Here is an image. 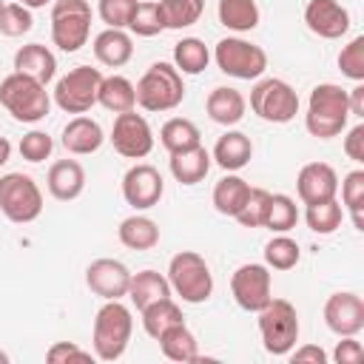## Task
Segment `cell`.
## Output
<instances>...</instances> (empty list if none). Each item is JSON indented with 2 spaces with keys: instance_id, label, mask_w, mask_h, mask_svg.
<instances>
[{
  "instance_id": "40",
  "label": "cell",
  "mask_w": 364,
  "mask_h": 364,
  "mask_svg": "<svg viewBox=\"0 0 364 364\" xmlns=\"http://www.w3.org/2000/svg\"><path fill=\"white\" fill-rule=\"evenodd\" d=\"M128 31L136 37H156L159 31H165V20H162V9L159 0H145L136 3L131 20H128Z\"/></svg>"
},
{
  "instance_id": "15",
  "label": "cell",
  "mask_w": 364,
  "mask_h": 364,
  "mask_svg": "<svg viewBox=\"0 0 364 364\" xmlns=\"http://www.w3.org/2000/svg\"><path fill=\"white\" fill-rule=\"evenodd\" d=\"M324 324L336 336H358L364 330V299L353 290H338L327 296Z\"/></svg>"
},
{
  "instance_id": "30",
  "label": "cell",
  "mask_w": 364,
  "mask_h": 364,
  "mask_svg": "<svg viewBox=\"0 0 364 364\" xmlns=\"http://www.w3.org/2000/svg\"><path fill=\"white\" fill-rule=\"evenodd\" d=\"M156 341H159L162 355L171 358V361H199V341L188 330L185 321H179V324L168 327L165 333H159Z\"/></svg>"
},
{
  "instance_id": "1",
  "label": "cell",
  "mask_w": 364,
  "mask_h": 364,
  "mask_svg": "<svg viewBox=\"0 0 364 364\" xmlns=\"http://www.w3.org/2000/svg\"><path fill=\"white\" fill-rule=\"evenodd\" d=\"M350 119V102H347V88L336 82H318L310 91L307 100V114H304V128L316 139H333L347 128Z\"/></svg>"
},
{
  "instance_id": "21",
  "label": "cell",
  "mask_w": 364,
  "mask_h": 364,
  "mask_svg": "<svg viewBox=\"0 0 364 364\" xmlns=\"http://www.w3.org/2000/svg\"><path fill=\"white\" fill-rule=\"evenodd\" d=\"M14 71L48 85L54 80V74H57V57H54V51L48 46L28 43V46H20L14 51Z\"/></svg>"
},
{
  "instance_id": "10",
  "label": "cell",
  "mask_w": 364,
  "mask_h": 364,
  "mask_svg": "<svg viewBox=\"0 0 364 364\" xmlns=\"http://www.w3.org/2000/svg\"><path fill=\"white\" fill-rule=\"evenodd\" d=\"M213 60L219 71L233 80H259L267 71L264 48L245 37H222L213 48Z\"/></svg>"
},
{
  "instance_id": "25",
  "label": "cell",
  "mask_w": 364,
  "mask_h": 364,
  "mask_svg": "<svg viewBox=\"0 0 364 364\" xmlns=\"http://www.w3.org/2000/svg\"><path fill=\"white\" fill-rule=\"evenodd\" d=\"M210 151L205 145H193L188 151H176L168 159V168L179 185H199L210 171Z\"/></svg>"
},
{
  "instance_id": "32",
  "label": "cell",
  "mask_w": 364,
  "mask_h": 364,
  "mask_svg": "<svg viewBox=\"0 0 364 364\" xmlns=\"http://www.w3.org/2000/svg\"><path fill=\"white\" fill-rule=\"evenodd\" d=\"M159 142L168 154H176V151H188L193 145H202V134H199L196 122H191L185 117H171L159 128Z\"/></svg>"
},
{
  "instance_id": "45",
  "label": "cell",
  "mask_w": 364,
  "mask_h": 364,
  "mask_svg": "<svg viewBox=\"0 0 364 364\" xmlns=\"http://www.w3.org/2000/svg\"><path fill=\"white\" fill-rule=\"evenodd\" d=\"M17 151H20V156H23L26 162H43V159L51 156V151H54V139H51L46 131H37V128H34V131L23 134Z\"/></svg>"
},
{
  "instance_id": "49",
  "label": "cell",
  "mask_w": 364,
  "mask_h": 364,
  "mask_svg": "<svg viewBox=\"0 0 364 364\" xmlns=\"http://www.w3.org/2000/svg\"><path fill=\"white\" fill-rule=\"evenodd\" d=\"M293 364H324L327 361V353L318 347V344H301L296 350L287 353Z\"/></svg>"
},
{
  "instance_id": "23",
  "label": "cell",
  "mask_w": 364,
  "mask_h": 364,
  "mask_svg": "<svg viewBox=\"0 0 364 364\" xmlns=\"http://www.w3.org/2000/svg\"><path fill=\"white\" fill-rule=\"evenodd\" d=\"M91 48H94L97 63H102L108 68H122L134 57V40L125 28H102L94 37Z\"/></svg>"
},
{
  "instance_id": "38",
  "label": "cell",
  "mask_w": 364,
  "mask_h": 364,
  "mask_svg": "<svg viewBox=\"0 0 364 364\" xmlns=\"http://www.w3.org/2000/svg\"><path fill=\"white\" fill-rule=\"evenodd\" d=\"M307 228L318 236H330L341 228V219H344V208L338 199H327V202H316V205H307Z\"/></svg>"
},
{
  "instance_id": "48",
  "label": "cell",
  "mask_w": 364,
  "mask_h": 364,
  "mask_svg": "<svg viewBox=\"0 0 364 364\" xmlns=\"http://www.w3.org/2000/svg\"><path fill=\"white\" fill-rule=\"evenodd\" d=\"M344 154H347L353 162L364 165V122H355V125L347 131V136H344Z\"/></svg>"
},
{
  "instance_id": "36",
  "label": "cell",
  "mask_w": 364,
  "mask_h": 364,
  "mask_svg": "<svg viewBox=\"0 0 364 364\" xmlns=\"http://www.w3.org/2000/svg\"><path fill=\"white\" fill-rule=\"evenodd\" d=\"M159 9H162L165 28L182 31V28H191L193 23H199V17L205 11V0H159Z\"/></svg>"
},
{
  "instance_id": "42",
  "label": "cell",
  "mask_w": 364,
  "mask_h": 364,
  "mask_svg": "<svg viewBox=\"0 0 364 364\" xmlns=\"http://www.w3.org/2000/svg\"><path fill=\"white\" fill-rule=\"evenodd\" d=\"M338 71L350 77L353 82L364 80V37H353L341 51H338Z\"/></svg>"
},
{
  "instance_id": "26",
  "label": "cell",
  "mask_w": 364,
  "mask_h": 364,
  "mask_svg": "<svg viewBox=\"0 0 364 364\" xmlns=\"http://www.w3.org/2000/svg\"><path fill=\"white\" fill-rule=\"evenodd\" d=\"M117 236L128 250H151L159 245V225L145 213H134L119 222Z\"/></svg>"
},
{
  "instance_id": "44",
  "label": "cell",
  "mask_w": 364,
  "mask_h": 364,
  "mask_svg": "<svg viewBox=\"0 0 364 364\" xmlns=\"http://www.w3.org/2000/svg\"><path fill=\"white\" fill-rule=\"evenodd\" d=\"M139 0H100L97 14L105 23V28H128V20L134 14Z\"/></svg>"
},
{
  "instance_id": "3",
  "label": "cell",
  "mask_w": 364,
  "mask_h": 364,
  "mask_svg": "<svg viewBox=\"0 0 364 364\" xmlns=\"http://www.w3.org/2000/svg\"><path fill=\"white\" fill-rule=\"evenodd\" d=\"M134 94H136V105L142 111L165 114V111H173L185 100V82L173 63L159 60V63L148 65V71L134 85Z\"/></svg>"
},
{
  "instance_id": "16",
  "label": "cell",
  "mask_w": 364,
  "mask_h": 364,
  "mask_svg": "<svg viewBox=\"0 0 364 364\" xmlns=\"http://www.w3.org/2000/svg\"><path fill=\"white\" fill-rule=\"evenodd\" d=\"M85 284L94 296H100L102 301L111 299H122L128 296V284H131V270L119 262V259H94L85 267Z\"/></svg>"
},
{
  "instance_id": "14",
  "label": "cell",
  "mask_w": 364,
  "mask_h": 364,
  "mask_svg": "<svg viewBox=\"0 0 364 364\" xmlns=\"http://www.w3.org/2000/svg\"><path fill=\"white\" fill-rule=\"evenodd\" d=\"M162 193H165V182H162V173L154 165L136 162V165H131L125 171V176H122V196H125V202L134 210L156 208Z\"/></svg>"
},
{
  "instance_id": "13",
  "label": "cell",
  "mask_w": 364,
  "mask_h": 364,
  "mask_svg": "<svg viewBox=\"0 0 364 364\" xmlns=\"http://www.w3.org/2000/svg\"><path fill=\"white\" fill-rule=\"evenodd\" d=\"M108 139H111L114 151L125 159H145L154 151V131H151L148 119L136 111L117 114Z\"/></svg>"
},
{
  "instance_id": "24",
  "label": "cell",
  "mask_w": 364,
  "mask_h": 364,
  "mask_svg": "<svg viewBox=\"0 0 364 364\" xmlns=\"http://www.w3.org/2000/svg\"><path fill=\"white\" fill-rule=\"evenodd\" d=\"M205 111H208V117H210L216 125L230 128V125L242 122V117H245V111H247V100H245L242 91H236V88H230V85H219V88H213V91L208 94Z\"/></svg>"
},
{
  "instance_id": "5",
  "label": "cell",
  "mask_w": 364,
  "mask_h": 364,
  "mask_svg": "<svg viewBox=\"0 0 364 364\" xmlns=\"http://www.w3.org/2000/svg\"><path fill=\"white\" fill-rule=\"evenodd\" d=\"M168 284L188 304H202L213 293V273L196 250H179L168 262Z\"/></svg>"
},
{
  "instance_id": "29",
  "label": "cell",
  "mask_w": 364,
  "mask_h": 364,
  "mask_svg": "<svg viewBox=\"0 0 364 364\" xmlns=\"http://www.w3.org/2000/svg\"><path fill=\"white\" fill-rule=\"evenodd\" d=\"M247 193H250V185H247L239 173H225V176L213 185L210 202H213L216 213H222V216H236V213L242 210V205L247 202Z\"/></svg>"
},
{
  "instance_id": "33",
  "label": "cell",
  "mask_w": 364,
  "mask_h": 364,
  "mask_svg": "<svg viewBox=\"0 0 364 364\" xmlns=\"http://www.w3.org/2000/svg\"><path fill=\"white\" fill-rule=\"evenodd\" d=\"M139 316H142V327H145V333H148L151 338H156V336L165 333L168 327L185 321L182 307H179L171 296H168V299H159V301H154V304H148L145 310H139Z\"/></svg>"
},
{
  "instance_id": "18",
  "label": "cell",
  "mask_w": 364,
  "mask_h": 364,
  "mask_svg": "<svg viewBox=\"0 0 364 364\" xmlns=\"http://www.w3.org/2000/svg\"><path fill=\"white\" fill-rule=\"evenodd\" d=\"M296 193H299V199L304 205L336 199V193H338V173H336V168L327 165V162H307V165H301V171L296 176Z\"/></svg>"
},
{
  "instance_id": "50",
  "label": "cell",
  "mask_w": 364,
  "mask_h": 364,
  "mask_svg": "<svg viewBox=\"0 0 364 364\" xmlns=\"http://www.w3.org/2000/svg\"><path fill=\"white\" fill-rule=\"evenodd\" d=\"M347 102H350V117H364V85L358 82L355 88L347 91Z\"/></svg>"
},
{
  "instance_id": "39",
  "label": "cell",
  "mask_w": 364,
  "mask_h": 364,
  "mask_svg": "<svg viewBox=\"0 0 364 364\" xmlns=\"http://www.w3.org/2000/svg\"><path fill=\"white\" fill-rule=\"evenodd\" d=\"M299 259H301V247L287 233H276L264 245V264L270 270H293L299 264Z\"/></svg>"
},
{
  "instance_id": "20",
  "label": "cell",
  "mask_w": 364,
  "mask_h": 364,
  "mask_svg": "<svg viewBox=\"0 0 364 364\" xmlns=\"http://www.w3.org/2000/svg\"><path fill=\"white\" fill-rule=\"evenodd\" d=\"M46 188L54 199L60 202H71L85 191V168L77 159H57L48 168L46 176Z\"/></svg>"
},
{
  "instance_id": "41",
  "label": "cell",
  "mask_w": 364,
  "mask_h": 364,
  "mask_svg": "<svg viewBox=\"0 0 364 364\" xmlns=\"http://www.w3.org/2000/svg\"><path fill=\"white\" fill-rule=\"evenodd\" d=\"M34 28V17L31 9H26L23 3H6L0 11V34L3 37H23Z\"/></svg>"
},
{
  "instance_id": "17",
  "label": "cell",
  "mask_w": 364,
  "mask_h": 364,
  "mask_svg": "<svg viewBox=\"0 0 364 364\" xmlns=\"http://www.w3.org/2000/svg\"><path fill=\"white\" fill-rule=\"evenodd\" d=\"M304 26L321 40H338L350 31V11L338 0H310L304 6Z\"/></svg>"
},
{
  "instance_id": "2",
  "label": "cell",
  "mask_w": 364,
  "mask_h": 364,
  "mask_svg": "<svg viewBox=\"0 0 364 364\" xmlns=\"http://www.w3.org/2000/svg\"><path fill=\"white\" fill-rule=\"evenodd\" d=\"M131 333H134V318H131V310L122 304V299L105 301L94 316V330H91L94 355L100 361L122 358V353L128 350Z\"/></svg>"
},
{
  "instance_id": "9",
  "label": "cell",
  "mask_w": 364,
  "mask_h": 364,
  "mask_svg": "<svg viewBox=\"0 0 364 364\" xmlns=\"http://www.w3.org/2000/svg\"><path fill=\"white\" fill-rule=\"evenodd\" d=\"M250 111L264 122L284 125L299 114V94L290 82L279 77H259L250 91Z\"/></svg>"
},
{
  "instance_id": "51",
  "label": "cell",
  "mask_w": 364,
  "mask_h": 364,
  "mask_svg": "<svg viewBox=\"0 0 364 364\" xmlns=\"http://www.w3.org/2000/svg\"><path fill=\"white\" fill-rule=\"evenodd\" d=\"M9 159H11V142H9L6 136H0V168H3Z\"/></svg>"
},
{
  "instance_id": "53",
  "label": "cell",
  "mask_w": 364,
  "mask_h": 364,
  "mask_svg": "<svg viewBox=\"0 0 364 364\" xmlns=\"http://www.w3.org/2000/svg\"><path fill=\"white\" fill-rule=\"evenodd\" d=\"M0 364H9V353H3V350H0Z\"/></svg>"
},
{
  "instance_id": "37",
  "label": "cell",
  "mask_w": 364,
  "mask_h": 364,
  "mask_svg": "<svg viewBox=\"0 0 364 364\" xmlns=\"http://www.w3.org/2000/svg\"><path fill=\"white\" fill-rule=\"evenodd\" d=\"M341 208L350 213L355 230H364V171L355 168L341 179Z\"/></svg>"
},
{
  "instance_id": "6",
  "label": "cell",
  "mask_w": 364,
  "mask_h": 364,
  "mask_svg": "<svg viewBox=\"0 0 364 364\" xmlns=\"http://www.w3.org/2000/svg\"><path fill=\"white\" fill-rule=\"evenodd\" d=\"M91 37V3L88 0H54L51 3V43L74 54Z\"/></svg>"
},
{
  "instance_id": "19",
  "label": "cell",
  "mask_w": 364,
  "mask_h": 364,
  "mask_svg": "<svg viewBox=\"0 0 364 364\" xmlns=\"http://www.w3.org/2000/svg\"><path fill=\"white\" fill-rule=\"evenodd\" d=\"M105 142L102 125L85 114H77L74 119H68V125L63 128V148L71 156H88L94 151H100Z\"/></svg>"
},
{
  "instance_id": "43",
  "label": "cell",
  "mask_w": 364,
  "mask_h": 364,
  "mask_svg": "<svg viewBox=\"0 0 364 364\" xmlns=\"http://www.w3.org/2000/svg\"><path fill=\"white\" fill-rule=\"evenodd\" d=\"M267 199H270V191H264V188H250L247 202L242 205V210H239L233 219H236L242 228H262L264 210H267Z\"/></svg>"
},
{
  "instance_id": "34",
  "label": "cell",
  "mask_w": 364,
  "mask_h": 364,
  "mask_svg": "<svg viewBox=\"0 0 364 364\" xmlns=\"http://www.w3.org/2000/svg\"><path fill=\"white\" fill-rule=\"evenodd\" d=\"M210 63V51L199 37H182L173 46V65L179 74H202Z\"/></svg>"
},
{
  "instance_id": "47",
  "label": "cell",
  "mask_w": 364,
  "mask_h": 364,
  "mask_svg": "<svg viewBox=\"0 0 364 364\" xmlns=\"http://www.w3.org/2000/svg\"><path fill=\"white\" fill-rule=\"evenodd\" d=\"M341 341L333 350V361L336 364H358L364 358V347L361 341H355V336H338Z\"/></svg>"
},
{
  "instance_id": "52",
  "label": "cell",
  "mask_w": 364,
  "mask_h": 364,
  "mask_svg": "<svg viewBox=\"0 0 364 364\" xmlns=\"http://www.w3.org/2000/svg\"><path fill=\"white\" fill-rule=\"evenodd\" d=\"M26 9H43V6H48V3H54V0H20Z\"/></svg>"
},
{
  "instance_id": "8",
  "label": "cell",
  "mask_w": 364,
  "mask_h": 364,
  "mask_svg": "<svg viewBox=\"0 0 364 364\" xmlns=\"http://www.w3.org/2000/svg\"><path fill=\"white\" fill-rule=\"evenodd\" d=\"M0 213L14 225H28L43 213V191L40 185L23 173L11 171L0 176Z\"/></svg>"
},
{
  "instance_id": "27",
  "label": "cell",
  "mask_w": 364,
  "mask_h": 364,
  "mask_svg": "<svg viewBox=\"0 0 364 364\" xmlns=\"http://www.w3.org/2000/svg\"><path fill=\"white\" fill-rule=\"evenodd\" d=\"M171 296V284H168V276L156 273V270H139V273H131V284H128V299L136 310H145L148 304L159 301V299H168Z\"/></svg>"
},
{
  "instance_id": "54",
  "label": "cell",
  "mask_w": 364,
  "mask_h": 364,
  "mask_svg": "<svg viewBox=\"0 0 364 364\" xmlns=\"http://www.w3.org/2000/svg\"><path fill=\"white\" fill-rule=\"evenodd\" d=\"M3 6H6V0H0V11H3Z\"/></svg>"
},
{
  "instance_id": "46",
  "label": "cell",
  "mask_w": 364,
  "mask_h": 364,
  "mask_svg": "<svg viewBox=\"0 0 364 364\" xmlns=\"http://www.w3.org/2000/svg\"><path fill=\"white\" fill-rule=\"evenodd\" d=\"M46 361L51 364H65V361H91V353L77 347L74 341H54L46 350Z\"/></svg>"
},
{
  "instance_id": "31",
  "label": "cell",
  "mask_w": 364,
  "mask_h": 364,
  "mask_svg": "<svg viewBox=\"0 0 364 364\" xmlns=\"http://www.w3.org/2000/svg\"><path fill=\"white\" fill-rule=\"evenodd\" d=\"M216 14H219V23L236 34L253 31L259 26V17H262L256 0H219Z\"/></svg>"
},
{
  "instance_id": "7",
  "label": "cell",
  "mask_w": 364,
  "mask_h": 364,
  "mask_svg": "<svg viewBox=\"0 0 364 364\" xmlns=\"http://www.w3.org/2000/svg\"><path fill=\"white\" fill-rule=\"evenodd\" d=\"M262 347L270 355H287L299 341V313L287 299H270L259 310Z\"/></svg>"
},
{
  "instance_id": "28",
  "label": "cell",
  "mask_w": 364,
  "mask_h": 364,
  "mask_svg": "<svg viewBox=\"0 0 364 364\" xmlns=\"http://www.w3.org/2000/svg\"><path fill=\"white\" fill-rule=\"evenodd\" d=\"M97 102L111 111V114H125V111H134L136 108V94H134V82L122 74H111V77H102L100 82V94H97Z\"/></svg>"
},
{
  "instance_id": "4",
  "label": "cell",
  "mask_w": 364,
  "mask_h": 364,
  "mask_svg": "<svg viewBox=\"0 0 364 364\" xmlns=\"http://www.w3.org/2000/svg\"><path fill=\"white\" fill-rule=\"evenodd\" d=\"M0 105L17 119V122H40L48 117V108H51V94L46 91L43 82L20 74V71H11L9 77L0 80Z\"/></svg>"
},
{
  "instance_id": "12",
  "label": "cell",
  "mask_w": 364,
  "mask_h": 364,
  "mask_svg": "<svg viewBox=\"0 0 364 364\" xmlns=\"http://www.w3.org/2000/svg\"><path fill=\"white\" fill-rule=\"evenodd\" d=\"M230 293L233 301L247 310V313H259L270 299H273V282H270V267L250 262L233 270L230 276Z\"/></svg>"
},
{
  "instance_id": "22",
  "label": "cell",
  "mask_w": 364,
  "mask_h": 364,
  "mask_svg": "<svg viewBox=\"0 0 364 364\" xmlns=\"http://www.w3.org/2000/svg\"><path fill=\"white\" fill-rule=\"evenodd\" d=\"M210 159H213L222 171L236 173V171H242V168L253 159V142H250V136L242 134V131H225V134L216 139V145H213V151H210Z\"/></svg>"
},
{
  "instance_id": "35",
  "label": "cell",
  "mask_w": 364,
  "mask_h": 364,
  "mask_svg": "<svg viewBox=\"0 0 364 364\" xmlns=\"http://www.w3.org/2000/svg\"><path fill=\"white\" fill-rule=\"evenodd\" d=\"M296 222H299L296 199L287 196V193H270L262 228H267V230H273V233H287V230L296 228Z\"/></svg>"
},
{
  "instance_id": "11",
  "label": "cell",
  "mask_w": 364,
  "mask_h": 364,
  "mask_svg": "<svg viewBox=\"0 0 364 364\" xmlns=\"http://www.w3.org/2000/svg\"><path fill=\"white\" fill-rule=\"evenodd\" d=\"M100 82H102V71L91 68V65H77L68 74H63L54 85V102L60 111L65 114H85L97 105V94H100Z\"/></svg>"
}]
</instances>
